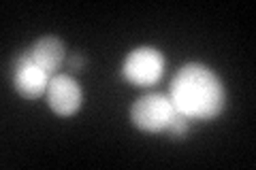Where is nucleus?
I'll list each match as a JSON object with an SVG mask.
<instances>
[{"mask_svg":"<svg viewBox=\"0 0 256 170\" xmlns=\"http://www.w3.org/2000/svg\"><path fill=\"white\" fill-rule=\"evenodd\" d=\"M45 102L58 117H73L84 107V90L70 72H58L50 79Z\"/></svg>","mask_w":256,"mask_h":170,"instance_id":"nucleus-5","label":"nucleus"},{"mask_svg":"<svg viewBox=\"0 0 256 170\" xmlns=\"http://www.w3.org/2000/svg\"><path fill=\"white\" fill-rule=\"evenodd\" d=\"M28 49H30L32 62L36 66H41L47 75H58L60 68L64 66V62H66V47L54 34H45L41 38H36Z\"/></svg>","mask_w":256,"mask_h":170,"instance_id":"nucleus-6","label":"nucleus"},{"mask_svg":"<svg viewBox=\"0 0 256 170\" xmlns=\"http://www.w3.org/2000/svg\"><path fill=\"white\" fill-rule=\"evenodd\" d=\"M175 115H178V111H175L169 94L162 92H152L141 96L132 102L130 113H128L130 124L137 130L148 134H162Z\"/></svg>","mask_w":256,"mask_h":170,"instance_id":"nucleus-2","label":"nucleus"},{"mask_svg":"<svg viewBox=\"0 0 256 170\" xmlns=\"http://www.w3.org/2000/svg\"><path fill=\"white\" fill-rule=\"evenodd\" d=\"M52 75L36 66L30 58V49H24L11 62V85L24 100H38L45 96Z\"/></svg>","mask_w":256,"mask_h":170,"instance_id":"nucleus-4","label":"nucleus"},{"mask_svg":"<svg viewBox=\"0 0 256 170\" xmlns=\"http://www.w3.org/2000/svg\"><path fill=\"white\" fill-rule=\"evenodd\" d=\"M169 98L175 111L190 121H214L226 107L222 79L201 62H188L175 72Z\"/></svg>","mask_w":256,"mask_h":170,"instance_id":"nucleus-1","label":"nucleus"},{"mask_svg":"<svg viewBox=\"0 0 256 170\" xmlns=\"http://www.w3.org/2000/svg\"><path fill=\"white\" fill-rule=\"evenodd\" d=\"M188 132H190V119H186L184 115H175L173 117V121L169 126H166V130L162 132V134H166L171 141H184L188 136Z\"/></svg>","mask_w":256,"mask_h":170,"instance_id":"nucleus-7","label":"nucleus"},{"mask_svg":"<svg viewBox=\"0 0 256 170\" xmlns=\"http://www.w3.org/2000/svg\"><path fill=\"white\" fill-rule=\"evenodd\" d=\"M64 66H66L70 72H82L88 66V55L84 51H75L73 55H66V62H64Z\"/></svg>","mask_w":256,"mask_h":170,"instance_id":"nucleus-8","label":"nucleus"},{"mask_svg":"<svg viewBox=\"0 0 256 170\" xmlns=\"http://www.w3.org/2000/svg\"><path fill=\"white\" fill-rule=\"evenodd\" d=\"M164 53L150 45L134 47L122 62V75L134 87H152L164 75Z\"/></svg>","mask_w":256,"mask_h":170,"instance_id":"nucleus-3","label":"nucleus"}]
</instances>
